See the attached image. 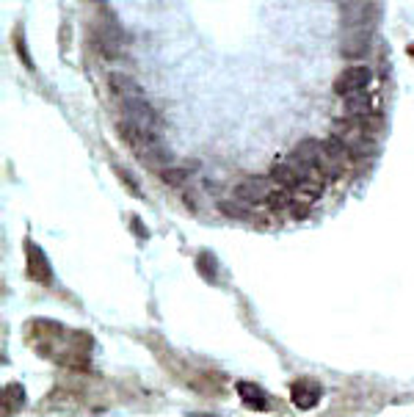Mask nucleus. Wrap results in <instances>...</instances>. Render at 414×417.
Returning a JSON list of instances; mask_svg holds the SVG:
<instances>
[{
  "mask_svg": "<svg viewBox=\"0 0 414 417\" xmlns=\"http://www.w3.org/2000/svg\"><path fill=\"white\" fill-rule=\"evenodd\" d=\"M119 135L125 138V144H128L141 161L152 163V166L169 161V152H166V147L160 144L158 133H147V130H138V128H133V125H125V122H122V125H119Z\"/></svg>",
  "mask_w": 414,
  "mask_h": 417,
  "instance_id": "nucleus-1",
  "label": "nucleus"
},
{
  "mask_svg": "<svg viewBox=\"0 0 414 417\" xmlns=\"http://www.w3.org/2000/svg\"><path fill=\"white\" fill-rule=\"evenodd\" d=\"M346 150L351 152V158H359V155H367L373 150V138L370 133L365 130L362 119H348V122H337L334 125V135Z\"/></svg>",
  "mask_w": 414,
  "mask_h": 417,
  "instance_id": "nucleus-2",
  "label": "nucleus"
},
{
  "mask_svg": "<svg viewBox=\"0 0 414 417\" xmlns=\"http://www.w3.org/2000/svg\"><path fill=\"white\" fill-rule=\"evenodd\" d=\"M122 114H125V125H133L138 130H147V133H158L160 128V116L155 114V108L144 99V97H133L122 102Z\"/></svg>",
  "mask_w": 414,
  "mask_h": 417,
  "instance_id": "nucleus-3",
  "label": "nucleus"
},
{
  "mask_svg": "<svg viewBox=\"0 0 414 417\" xmlns=\"http://www.w3.org/2000/svg\"><path fill=\"white\" fill-rule=\"evenodd\" d=\"M279 186L276 183H271V180H265V177H255V180H243L238 188H235V196L238 199H243L246 205H268V199H271V193L276 191Z\"/></svg>",
  "mask_w": 414,
  "mask_h": 417,
  "instance_id": "nucleus-4",
  "label": "nucleus"
},
{
  "mask_svg": "<svg viewBox=\"0 0 414 417\" xmlns=\"http://www.w3.org/2000/svg\"><path fill=\"white\" fill-rule=\"evenodd\" d=\"M367 83H370V69H367V66H348V69L337 78L334 89H337V95L353 97V95H362V92L367 89Z\"/></svg>",
  "mask_w": 414,
  "mask_h": 417,
  "instance_id": "nucleus-5",
  "label": "nucleus"
},
{
  "mask_svg": "<svg viewBox=\"0 0 414 417\" xmlns=\"http://www.w3.org/2000/svg\"><path fill=\"white\" fill-rule=\"evenodd\" d=\"M290 395H293V404H296L298 409H312L320 401V385L310 382V379H301V382L293 385Z\"/></svg>",
  "mask_w": 414,
  "mask_h": 417,
  "instance_id": "nucleus-6",
  "label": "nucleus"
},
{
  "mask_svg": "<svg viewBox=\"0 0 414 417\" xmlns=\"http://www.w3.org/2000/svg\"><path fill=\"white\" fill-rule=\"evenodd\" d=\"M25 249H28V274H31V279L47 285L50 282V262H47L44 252L36 243H28Z\"/></svg>",
  "mask_w": 414,
  "mask_h": 417,
  "instance_id": "nucleus-7",
  "label": "nucleus"
},
{
  "mask_svg": "<svg viewBox=\"0 0 414 417\" xmlns=\"http://www.w3.org/2000/svg\"><path fill=\"white\" fill-rule=\"evenodd\" d=\"M238 395H241V401H243L249 409H268V395H265L260 387L249 385V382H241V385H238Z\"/></svg>",
  "mask_w": 414,
  "mask_h": 417,
  "instance_id": "nucleus-8",
  "label": "nucleus"
},
{
  "mask_svg": "<svg viewBox=\"0 0 414 417\" xmlns=\"http://www.w3.org/2000/svg\"><path fill=\"white\" fill-rule=\"evenodd\" d=\"M111 92L119 97L122 102H125V99H133V97H144L141 89H138V83H133L128 75H114V78H111Z\"/></svg>",
  "mask_w": 414,
  "mask_h": 417,
  "instance_id": "nucleus-9",
  "label": "nucleus"
},
{
  "mask_svg": "<svg viewBox=\"0 0 414 417\" xmlns=\"http://www.w3.org/2000/svg\"><path fill=\"white\" fill-rule=\"evenodd\" d=\"M346 111H348L353 119H362V116L367 114V95L346 97Z\"/></svg>",
  "mask_w": 414,
  "mask_h": 417,
  "instance_id": "nucleus-10",
  "label": "nucleus"
},
{
  "mask_svg": "<svg viewBox=\"0 0 414 417\" xmlns=\"http://www.w3.org/2000/svg\"><path fill=\"white\" fill-rule=\"evenodd\" d=\"M185 177H188V169H166V171H163V180H166V183H171V186L183 183Z\"/></svg>",
  "mask_w": 414,
  "mask_h": 417,
  "instance_id": "nucleus-11",
  "label": "nucleus"
}]
</instances>
